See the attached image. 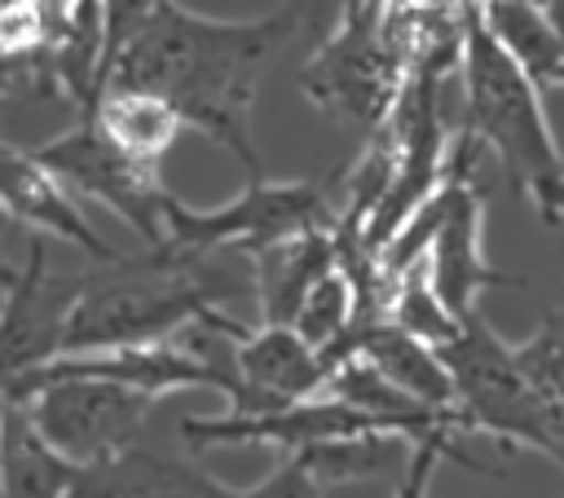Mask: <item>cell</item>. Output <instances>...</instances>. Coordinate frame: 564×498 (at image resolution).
Returning a JSON list of instances; mask_svg holds the SVG:
<instances>
[{
	"mask_svg": "<svg viewBox=\"0 0 564 498\" xmlns=\"http://www.w3.org/2000/svg\"><path fill=\"white\" fill-rule=\"evenodd\" d=\"M300 31L304 18L295 4H282L264 18H203L176 0H159L115 53L106 88L163 97L185 128L220 141L251 181L264 176L251 141V106L273 57Z\"/></svg>",
	"mask_w": 564,
	"mask_h": 498,
	"instance_id": "6da1fadb",
	"label": "cell"
},
{
	"mask_svg": "<svg viewBox=\"0 0 564 498\" xmlns=\"http://www.w3.org/2000/svg\"><path fill=\"white\" fill-rule=\"evenodd\" d=\"M242 291H256L251 269L242 273L212 256H176L167 247H145L128 260L119 256L110 260V269L84 278L66 313L62 353L150 344L167 339L181 326L238 335L242 322L225 317L220 304Z\"/></svg>",
	"mask_w": 564,
	"mask_h": 498,
	"instance_id": "7a4b0ae2",
	"label": "cell"
},
{
	"mask_svg": "<svg viewBox=\"0 0 564 498\" xmlns=\"http://www.w3.org/2000/svg\"><path fill=\"white\" fill-rule=\"evenodd\" d=\"M485 0H463V132L489 150L546 229H564V150L551 132L542 88L489 31Z\"/></svg>",
	"mask_w": 564,
	"mask_h": 498,
	"instance_id": "3957f363",
	"label": "cell"
},
{
	"mask_svg": "<svg viewBox=\"0 0 564 498\" xmlns=\"http://www.w3.org/2000/svg\"><path fill=\"white\" fill-rule=\"evenodd\" d=\"M436 353L445 357L449 379H454L458 432H485L507 450L511 445L538 450L560 467L564 450H560V436L551 423V405L524 379L511 344L480 317V308H471L463 317L458 335L449 344H441Z\"/></svg>",
	"mask_w": 564,
	"mask_h": 498,
	"instance_id": "277c9868",
	"label": "cell"
},
{
	"mask_svg": "<svg viewBox=\"0 0 564 498\" xmlns=\"http://www.w3.org/2000/svg\"><path fill=\"white\" fill-rule=\"evenodd\" d=\"M405 71L410 53L383 0H361L348 4L339 22L322 35L317 53L300 71V88L326 115L375 132L392 115Z\"/></svg>",
	"mask_w": 564,
	"mask_h": 498,
	"instance_id": "5b68a950",
	"label": "cell"
},
{
	"mask_svg": "<svg viewBox=\"0 0 564 498\" xmlns=\"http://www.w3.org/2000/svg\"><path fill=\"white\" fill-rule=\"evenodd\" d=\"M163 242L176 256H216V251H260L304 229L335 225V203L317 181H264L251 176L242 194L220 207H189L172 194L159 203Z\"/></svg>",
	"mask_w": 564,
	"mask_h": 498,
	"instance_id": "8992f818",
	"label": "cell"
},
{
	"mask_svg": "<svg viewBox=\"0 0 564 498\" xmlns=\"http://www.w3.org/2000/svg\"><path fill=\"white\" fill-rule=\"evenodd\" d=\"M476 163H480V145L458 128V137L449 141L445 176L432 190V238H427L423 264L454 317H467L476 308V295L489 286H524V278L498 273L485 260V247H480L485 194L476 181Z\"/></svg>",
	"mask_w": 564,
	"mask_h": 498,
	"instance_id": "52a82bcc",
	"label": "cell"
},
{
	"mask_svg": "<svg viewBox=\"0 0 564 498\" xmlns=\"http://www.w3.org/2000/svg\"><path fill=\"white\" fill-rule=\"evenodd\" d=\"M70 194H84L101 207H110L145 247L163 242V220H159V203H163V181L159 167L132 159L93 115H79L75 128H66L62 137L44 141L40 150H31Z\"/></svg>",
	"mask_w": 564,
	"mask_h": 498,
	"instance_id": "ba28073f",
	"label": "cell"
},
{
	"mask_svg": "<svg viewBox=\"0 0 564 498\" xmlns=\"http://www.w3.org/2000/svg\"><path fill=\"white\" fill-rule=\"evenodd\" d=\"M154 401V392L110 379H48L22 397V410L57 454L88 467L132 450Z\"/></svg>",
	"mask_w": 564,
	"mask_h": 498,
	"instance_id": "9c48e42d",
	"label": "cell"
},
{
	"mask_svg": "<svg viewBox=\"0 0 564 498\" xmlns=\"http://www.w3.org/2000/svg\"><path fill=\"white\" fill-rule=\"evenodd\" d=\"M88 273H53L48 251L35 238L22 269H9L0 300V388L62 353L66 313Z\"/></svg>",
	"mask_w": 564,
	"mask_h": 498,
	"instance_id": "30bf717a",
	"label": "cell"
},
{
	"mask_svg": "<svg viewBox=\"0 0 564 498\" xmlns=\"http://www.w3.org/2000/svg\"><path fill=\"white\" fill-rule=\"evenodd\" d=\"M366 432H383L392 436L375 414L339 401V397H300V401H286L278 410H264V414H216V419H181V436L194 445V450H207V445H278L286 454H300V450H313V445H326V441H344V436H366Z\"/></svg>",
	"mask_w": 564,
	"mask_h": 498,
	"instance_id": "8fae6325",
	"label": "cell"
},
{
	"mask_svg": "<svg viewBox=\"0 0 564 498\" xmlns=\"http://www.w3.org/2000/svg\"><path fill=\"white\" fill-rule=\"evenodd\" d=\"M0 207L13 220H22V225H31L40 234H53V238L88 251L101 264L119 260V251L88 225V216L79 212L75 194L31 150H18L4 137H0Z\"/></svg>",
	"mask_w": 564,
	"mask_h": 498,
	"instance_id": "7c38bea8",
	"label": "cell"
},
{
	"mask_svg": "<svg viewBox=\"0 0 564 498\" xmlns=\"http://www.w3.org/2000/svg\"><path fill=\"white\" fill-rule=\"evenodd\" d=\"M234 339V370L238 379L264 401L286 405L300 397H317L330 379V361L313 348L291 322H260L256 331H238Z\"/></svg>",
	"mask_w": 564,
	"mask_h": 498,
	"instance_id": "4fadbf2b",
	"label": "cell"
},
{
	"mask_svg": "<svg viewBox=\"0 0 564 498\" xmlns=\"http://www.w3.org/2000/svg\"><path fill=\"white\" fill-rule=\"evenodd\" d=\"M70 498H242V494L189 458L132 445L115 458L79 467Z\"/></svg>",
	"mask_w": 564,
	"mask_h": 498,
	"instance_id": "5bb4252c",
	"label": "cell"
},
{
	"mask_svg": "<svg viewBox=\"0 0 564 498\" xmlns=\"http://www.w3.org/2000/svg\"><path fill=\"white\" fill-rule=\"evenodd\" d=\"M335 225L291 234L251 251V282L260 300V322H291L304 291L335 264Z\"/></svg>",
	"mask_w": 564,
	"mask_h": 498,
	"instance_id": "9a60e30c",
	"label": "cell"
},
{
	"mask_svg": "<svg viewBox=\"0 0 564 498\" xmlns=\"http://www.w3.org/2000/svg\"><path fill=\"white\" fill-rule=\"evenodd\" d=\"M348 344L352 353H361L375 370H383L397 388H405L410 397H419L423 405L432 410H449L454 414V379H449V366L445 357L423 344L419 335L401 331L397 322L379 317V322H366V326H348ZM458 423V419H454Z\"/></svg>",
	"mask_w": 564,
	"mask_h": 498,
	"instance_id": "2e32d148",
	"label": "cell"
},
{
	"mask_svg": "<svg viewBox=\"0 0 564 498\" xmlns=\"http://www.w3.org/2000/svg\"><path fill=\"white\" fill-rule=\"evenodd\" d=\"M75 476L79 463L40 436L22 401H9L0 419V498H70Z\"/></svg>",
	"mask_w": 564,
	"mask_h": 498,
	"instance_id": "e0dca14e",
	"label": "cell"
},
{
	"mask_svg": "<svg viewBox=\"0 0 564 498\" xmlns=\"http://www.w3.org/2000/svg\"><path fill=\"white\" fill-rule=\"evenodd\" d=\"M93 119L141 163L159 167L167 145L176 141V132L185 128L176 119V110L154 97V93H137V88H106L93 106Z\"/></svg>",
	"mask_w": 564,
	"mask_h": 498,
	"instance_id": "ac0fdd59",
	"label": "cell"
},
{
	"mask_svg": "<svg viewBox=\"0 0 564 498\" xmlns=\"http://www.w3.org/2000/svg\"><path fill=\"white\" fill-rule=\"evenodd\" d=\"M489 31L498 35V44L524 66V75L538 88H555L560 71H564V44L555 35V26L546 22V13L533 0H485L480 4Z\"/></svg>",
	"mask_w": 564,
	"mask_h": 498,
	"instance_id": "d6986e66",
	"label": "cell"
},
{
	"mask_svg": "<svg viewBox=\"0 0 564 498\" xmlns=\"http://www.w3.org/2000/svg\"><path fill=\"white\" fill-rule=\"evenodd\" d=\"M388 322H397L401 331L419 335V339L432 344V348L449 344V339L458 335V326H463V317H454V313L445 308V300L436 295V286H432L423 260H414L410 269L397 273L392 300H388Z\"/></svg>",
	"mask_w": 564,
	"mask_h": 498,
	"instance_id": "ffe728a7",
	"label": "cell"
},
{
	"mask_svg": "<svg viewBox=\"0 0 564 498\" xmlns=\"http://www.w3.org/2000/svg\"><path fill=\"white\" fill-rule=\"evenodd\" d=\"M291 326L313 344V348H330L348 326H352V282L339 269V260L304 291Z\"/></svg>",
	"mask_w": 564,
	"mask_h": 498,
	"instance_id": "44dd1931",
	"label": "cell"
},
{
	"mask_svg": "<svg viewBox=\"0 0 564 498\" xmlns=\"http://www.w3.org/2000/svg\"><path fill=\"white\" fill-rule=\"evenodd\" d=\"M516 366L538 388L546 405H564V300L538 322V331L520 344H511Z\"/></svg>",
	"mask_w": 564,
	"mask_h": 498,
	"instance_id": "7402d4cb",
	"label": "cell"
},
{
	"mask_svg": "<svg viewBox=\"0 0 564 498\" xmlns=\"http://www.w3.org/2000/svg\"><path fill=\"white\" fill-rule=\"evenodd\" d=\"M242 498H322V480L313 476V467L300 454H286L260 485L238 489Z\"/></svg>",
	"mask_w": 564,
	"mask_h": 498,
	"instance_id": "603a6c76",
	"label": "cell"
},
{
	"mask_svg": "<svg viewBox=\"0 0 564 498\" xmlns=\"http://www.w3.org/2000/svg\"><path fill=\"white\" fill-rule=\"evenodd\" d=\"M106 4V44H101V88H106V71L115 62V53L123 48V40L150 18V9L159 0H101Z\"/></svg>",
	"mask_w": 564,
	"mask_h": 498,
	"instance_id": "cb8c5ba5",
	"label": "cell"
},
{
	"mask_svg": "<svg viewBox=\"0 0 564 498\" xmlns=\"http://www.w3.org/2000/svg\"><path fill=\"white\" fill-rule=\"evenodd\" d=\"M31 4H35V18H40V31H44V71H48V53L62 44V35H66L70 13H75L79 0H31Z\"/></svg>",
	"mask_w": 564,
	"mask_h": 498,
	"instance_id": "d4e9b609",
	"label": "cell"
},
{
	"mask_svg": "<svg viewBox=\"0 0 564 498\" xmlns=\"http://www.w3.org/2000/svg\"><path fill=\"white\" fill-rule=\"evenodd\" d=\"M286 4L300 9L304 31H322V35H326V31L339 22V13H344L348 4H361V0H286Z\"/></svg>",
	"mask_w": 564,
	"mask_h": 498,
	"instance_id": "484cf974",
	"label": "cell"
},
{
	"mask_svg": "<svg viewBox=\"0 0 564 498\" xmlns=\"http://www.w3.org/2000/svg\"><path fill=\"white\" fill-rule=\"evenodd\" d=\"M542 13H546V22L555 26V35H560V44H564V0H533Z\"/></svg>",
	"mask_w": 564,
	"mask_h": 498,
	"instance_id": "4316f807",
	"label": "cell"
},
{
	"mask_svg": "<svg viewBox=\"0 0 564 498\" xmlns=\"http://www.w3.org/2000/svg\"><path fill=\"white\" fill-rule=\"evenodd\" d=\"M551 423H555V436H560V450H564V410H551ZM564 467V458H560Z\"/></svg>",
	"mask_w": 564,
	"mask_h": 498,
	"instance_id": "83f0119b",
	"label": "cell"
},
{
	"mask_svg": "<svg viewBox=\"0 0 564 498\" xmlns=\"http://www.w3.org/2000/svg\"><path fill=\"white\" fill-rule=\"evenodd\" d=\"M555 88H564V71H560V79H555Z\"/></svg>",
	"mask_w": 564,
	"mask_h": 498,
	"instance_id": "f1b7e54d",
	"label": "cell"
},
{
	"mask_svg": "<svg viewBox=\"0 0 564 498\" xmlns=\"http://www.w3.org/2000/svg\"><path fill=\"white\" fill-rule=\"evenodd\" d=\"M0 273H9V269H4V264H0Z\"/></svg>",
	"mask_w": 564,
	"mask_h": 498,
	"instance_id": "f546056e",
	"label": "cell"
}]
</instances>
